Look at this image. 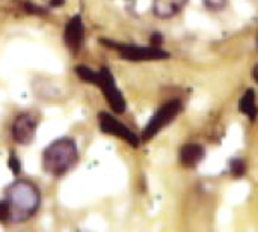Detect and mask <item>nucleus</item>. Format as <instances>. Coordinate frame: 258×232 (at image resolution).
Listing matches in <instances>:
<instances>
[{
  "mask_svg": "<svg viewBox=\"0 0 258 232\" xmlns=\"http://www.w3.org/2000/svg\"><path fill=\"white\" fill-rule=\"evenodd\" d=\"M103 44L115 48L118 51V54L125 59V60H132V62H145V60H160V59H168L169 54L162 50L157 45L153 47H142V45H130V44H118L109 39H101Z\"/></svg>",
  "mask_w": 258,
  "mask_h": 232,
  "instance_id": "nucleus-3",
  "label": "nucleus"
},
{
  "mask_svg": "<svg viewBox=\"0 0 258 232\" xmlns=\"http://www.w3.org/2000/svg\"><path fill=\"white\" fill-rule=\"evenodd\" d=\"M210 11H221L227 6L228 0H203Z\"/></svg>",
  "mask_w": 258,
  "mask_h": 232,
  "instance_id": "nucleus-15",
  "label": "nucleus"
},
{
  "mask_svg": "<svg viewBox=\"0 0 258 232\" xmlns=\"http://www.w3.org/2000/svg\"><path fill=\"white\" fill-rule=\"evenodd\" d=\"M95 85L104 94V98L109 103L110 109L115 113H124V110H125V100H124L121 91L116 88V83H115V79H113L110 69L101 68L98 71V80H97Z\"/></svg>",
  "mask_w": 258,
  "mask_h": 232,
  "instance_id": "nucleus-5",
  "label": "nucleus"
},
{
  "mask_svg": "<svg viewBox=\"0 0 258 232\" xmlns=\"http://www.w3.org/2000/svg\"><path fill=\"white\" fill-rule=\"evenodd\" d=\"M98 124H100V128H101L103 133L115 136L118 139H122L124 142L132 145L133 148H138L141 145V139L128 127H125L121 121H118L112 115H109L106 112H101L98 115Z\"/></svg>",
  "mask_w": 258,
  "mask_h": 232,
  "instance_id": "nucleus-6",
  "label": "nucleus"
},
{
  "mask_svg": "<svg viewBox=\"0 0 258 232\" xmlns=\"http://www.w3.org/2000/svg\"><path fill=\"white\" fill-rule=\"evenodd\" d=\"M76 72H77V75H79L83 82H88V83L95 85L97 80H98V71H94V69H91V68H88V66L80 65V66L76 68Z\"/></svg>",
  "mask_w": 258,
  "mask_h": 232,
  "instance_id": "nucleus-12",
  "label": "nucleus"
},
{
  "mask_svg": "<svg viewBox=\"0 0 258 232\" xmlns=\"http://www.w3.org/2000/svg\"><path fill=\"white\" fill-rule=\"evenodd\" d=\"M239 110L246 115L251 121H255L258 115V107H257V97H255V92L252 89L246 91L240 101H239Z\"/></svg>",
  "mask_w": 258,
  "mask_h": 232,
  "instance_id": "nucleus-11",
  "label": "nucleus"
},
{
  "mask_svg": "<svg viewBox=\"0 0 258 232\" xmlns=\"http://www.w3.org/2000/svg\"><path fill=\"white\" fill-rule=\"evenodd\" d=\"M63 38H65V44L73 53H77L80 50L83 44V38H85V26H83L80 15H74L67 23Z\"/></svg>",
  "mask_w": 258,
  "mask_h": 232,
  "instance_id": "nucleus-8",
  "label": "nucleus"
},
{
  "mask_svg": "<svg viewBox=\"0 0 258 232\" xmlns=\"http://www.w3.org/2000/svg\"><path fill=\"white\" fill-rule=\"evenodd\" d=\"M230 168H231V174H233V175H236V177L243 175V174H245V169H246V168H245L243 160H240V159H233V160H231Z\"/></svg>",
  "mask_w": 258,
  "mask_h": 232,
  "instance_id": "nucleus-13",
  "label": "nucleus"
},
{
  "mask_svg": "<svg viewBox=\"0 0 258 232\" xmlns=\"http://www.w3.org/2000/svg\"><path fill=\"white\" fill-rule=\"evenodd\" d=\"M12 139L20 145H29L36 131V119L30 113H21L12 124Z\"/></svg>",
  "mask_w": 258,
  "mask_h": 232,
  "instance_id": "nucleus-7",
  "label": "nucleus"
},
{
  "mask_svg": "<svg viewBox=\"0 0 258 232\" xmlns=\"http://www.w3.org/2000/svg\"><path fill=\"white\" fill-rule=\"evenodd\" d=\"M204 156H206V152H204V148L201 145L187 143L180 151V162L186 168H195L203 162Z\"/></svg>",
  "mask_w": 258,
  "mask_h": 232,
  "instance_id": "nucleus-9",
  "label": "nucleus"
},
{
  "mask_svg": "<svg viewBox=\"0 0 258 232\" xmlns=\"http://www.w3.org/2000/svg\"><path fill=\"white\" fill-rule=\"evenodd\" d=\"M8 166H9V169H11V172H12L14 175H18L20 171H21V163H20L18 157H17L14 152H12V154L9 156V159H8Z\"/></svg>",
  "mask_w": 258,
  "mask_h": 232,
  "instance_id": "nucleus-14",
  "label": "nucleus"
},
{
  "mask_svg": "<svg viewBox=\"0 0 258 232\" xmlns=\"http://www.w3.org/2000/svg\"><path fill=\"white\" fill-rule=\"evenodd\" d=\"M257 44H258V36H257Z\"/></svg>",
  "mask_w": 258,
  "mask_h": 232,
  "instance_id": "nucleus-18",
  "label": "nucleus"
},
{
  "mask_svg": "<svg viewBox=\"0 0 258 232\" xmlns=\"http://www.w3.org/2000/svg\"><path fill=\"white\" fill-rule=\"evenodd\" d=\"M77 146L73 139L63 137L50 143L42 154V168L53 177H62L77 162Z\"/></svg>",
  "mask_w": 258,
  "mask_h": 232,
  "instance_id": "nucleus-2",
  "label": "nucleus"
},
{
  "mask_svg": "<svg viewBox=\"0 0 258 232\" xmlns=\"http://www.w3.org/2000/svg\"><path fill=\"white\" fill-rule=\"evenodd\" d=\"M181 107L183 106L180 100H171L166 104H163L145 125L142 131V140L144 142L151 140L160 130H163L168 124H171V121H174L181 112Z\"/></svg>",
  "mask_w": 258,
  "mask_h": 232,
  "instance_id": "nucleus-4",
  "label": "nucleus"
},
{
  "mask_svg": "<svg viewBox=\"0 0 258 232\" xmlns=\"http://www.w3.org/2000/svg\"><path fill=\"white\" fill-rule=\"evenodd\" d=\"M9 220V204L8 201H0V222Z\"/></svg>",
  "mask_w": 258,
  "mask_h": 232,
  "instance_id": "nucleus-16",
  "label": "nucleus"
},
{
  "mask_svg": "<svg viewBox=\"0 0 258 232\" xmlns=\"http://www.w3.org/2000/svg\"><path fill=\"white\" fill-rule=\"evenodd\" d=\"M252 75H254V80L258 83V63L254 66V69H252Z\"/></svg>",
  "mask_w": 258,
  "mask_h": 232,
  "instance_id": "nucleus-17",
  "label": "nucleus"
},
{
  "mask_svg": "<svg viewBox=\"0 0 258 232\" xmlns=\"http://www.w3.org/2000/svg\"><path fill=\"white\" fill-rule=\"evenodd\" d=\"M9 220L21 223L29 220L39 208L41 195L39 190L29 181H15L8 189Z\"/></svg>",
  "mask_w": 258,
  "mask_h": 232,
  "instance_id": "nucleus-1",
  "label": "nucleus"
},
{
  "mask_svg": "<svg viewBox=\"0 0 258 232\" xmlns=\"http://www.w3.org/2000/svg\"><path fill=\"white\" fill-rule=\"evenodd\" d=\"M187 0H154V14L159 18L175 17L186 6Z\"/></svg>",
  "mask_w": 258,
  "mask_h": 232,
  "instance_id": "nucleus-10",
  "label": "nucleus"
}]
</instances>
